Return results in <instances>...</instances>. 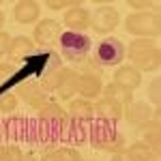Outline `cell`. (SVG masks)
Listing matches in <instances>:
<instances>
[{"mask_svg": "<svg viewBox=\"0 0 161 161\" xmlns=\"http://www.w3.org/2000/svg\"><path fill=\"white\" fill-rule=\"evenodd\" d=\"M142 131H140V142H144L146 146H148L153 153H157L159 155V146H161V133H159V120H148L146 125H142L140 127Z\"/></svg>", "mask_w": 161, "mask_h": 161, "instance_id": "d6986e66", "label": "cell"}, {"mask_svg": "<svg viewBox=\"0 0 161 161\" xmlns=\"http://www.w3.org/2000/svg\"><path fill=\"white\" fill-rule=\"evenodd\" d=\"M153 112H155V108L148 105L146 101H133L131 105L125 108L123 118L129 125H133V127H142V125H146L148 120H153Z\"/></svg>", "mask_w": 161, "mask_h": 161, "instance_id": "5bb4252c", "label": "cell"}, {"mask_svg": "<svg viewBox=\"0 0 161 161\" xmlns=\"http://www.w3.org/2000/svg\"><path fill=\"white\" fill-rule=\"evenodd\" d=\"M13 75H15V64H11V62H0V86L7 84L9 80H13Z\"/></svg>", "mask_w": 161, "mask_h": 161, "instance_id": "484cf974", "label": "cell"}, {"mask_svg": "<svg viewBox=\"0 0 161 161\" xmlns=\"http://www.w3.org/2000/svg\"><path fill=\"white\" fill-rule=\"evenodd\" d=\"M118 22H120V13L116 11V7H110V4H101L95 9V13H90V28L97 35L114 32Z\"/></svg>", "mask_w": 161, "mask_h": 161, "instance_id": "52a82bcc", "label": "cell"}, {"mask_svg": "<svg viewBox=\"0 0 161 161\" xmlns=\"http://www.w3.org/2000/svg\"><path fill=\"white\" fill-rule=\"evenodd\" d=\"M9 45H11V35H9V32H4V30H0V58H2V56H7Z\"/></svg>", "mask_w": 161, "mask_h": 161, "instance_id": "83f0119b", "label": "cell"}, {"mask_svg": "<svg viewBox=\"0 0 161 161\" xmlns=\"http://www.w3.org/2000/svg\"><path fill=\"white\" fill-rule=\"evenodd\" d=\"M125 153L131 161H159V155L153 153L144 142H133L131 146L125 148Z\"/></svg>", "mask_w": 161, "mask_h": 161, "instance_id": "44dd1931", "label": "cell"}, {"mask_svg": "<svg viewBox=\"0 0 161 161\" xmlns=\"http://www.w3.org/2000/svg\"><path fill=\"white\" fill-rule=\"evenodd\" d=\"M133 13H142V11H153V7H155V2H148V0H129L127 2Z\"/></svg>", "mask_w": 161, "mask_h": 161, "instance_id": "4316f807", "label": "cell"}, {"mask_svg": "<svg viewBox=\"0 0 161 161\" xmlns=\"http://www.w3.org/2000/svg\"><path fill=\"white\" fill-rule=\"evenodd\" d=\"M19 161H39L37 157H35V155H30V153H28V155H22V159Z\"/></svg>", "mask_w": 161, "mask_h": 161, "instance_id": "f546056e", "label": "cell"}, {"mask_svg": "<svg viewBox=\"0 0 161 161\" xmlns=\"http://www.w3.org/2000/svg\"><path fill=\"white\" fill-rule=\"evenodd\" d=\"M92 110H95V116L97 120H103V123H110V125H116L123 120V114H125V108L120 103L112 99H105V97H99L97 101H92Z\"/></svg>", "mask_w": 161, "mask_h": 161, "instance_id": "8fae6325", "label": "cell"}, {"mask_svg": "<svg viewBox=\"0 0 161 161\" xmlns=\"http://www.w3.org/2000/svg\"><path fill=\"white\" fill-rule=\"evenodd\" d=\"M127 56L131 60V67L142 71H157L159 69V47L153 39H133L127 47Z\"/></svg>", "mask_w": 161, "mask_h": 161, "instance_id": "7a4b0ae2", "label": "cell"}, {"mask_svg": "<svg viewBox=\"0 0 161 161\" xmlns=\"http://www.w3.org/2000/svg\"><path fill=\"white\" fill-rule=\"evenodd\" d=\"M15 97L17 99H24L28 105H32V108H45L47 103H50V92H45L43 86L39 84V82H22L19 86H17V92H15Z\"/></svg>", "mask_w": 161, "mask_h": 161, "instance_id": "9c48e42d", "label": "cell"}, {"mask_svg": "<svg viewBox=\"0 0 161 161\" xmlns=\"http://www.w3.org/2000/svg\"><path fill=\"white\" fill-rule=\"evenodd\" d=\"M86 140H90V146H92V148L110 153V155L120 153V150L127 148V140H125V136L116 129V125L103 123V120H97V123L90 125Z\"/></svg>", "mask_w": 161, "mask_h": 161, "instance_id": "6da1fadb", "label": "cell"}, {"mask_svg": "<svg viewBox=\"0 0 161 161\" xmlns=\"http://www.w3.org/2000/svg\"><path fill=\"white\" fill-rule=\"evenodd\" d=\"M114 84H120L123 88H127V90H136V88H140V84H142V73L137 71V69H133L131 64H120L116 71H114V80H112Z\"/></svg>", "mask_w": 161, "mask_h": 161, "instance_id": "e0dca14e", "label": "cell"}, {"mask_svg": "<svg viewBox=\"0 0 161 161\" xmlns=\"http://www.w3.org/2000/svg\"><path fill=\"white\" fill-rule=\"evenodd\" d=\"M58 45H60V54L64 60L82 64L88 58V54L92 50V41L86 37L84 32H71V30H62L58 37Z\"/></svg>", "mask_w": 161, "mask_h": 161, "instance_id": "3957f363", "label": "cell"}, {"mask_svg": "<svg viewBox=\"0 0 161 161\" xmlns=\"http://www.w3.org/2000/svg\"><path fill=\"white\" fill-rule=\"evenodd\" d=\"M2 24H4V13L0 11V28H2Z\"/></svg>", "mask_w": 161, "mask_h": 161, "instance_id": "4dcf8cb0", "label": "cell"}, {"mask_svg": "<svg viewBox=\"0 0 161 161\" xmlns=\"http://www.w3.org/2000/svg\"><path fill=\"white\" fill-rule=\"evenodd\" d=\"M39 123L45 127V133L50 137H60L64 136V131L69 127V118H67V112L58 103L50 101L45 108L39 110Z\"/></svg>", "mask_w": 161, "mask_h": 161, "instance_id": "8992f818", "label": "cell"}, {"mask_svg": "<svg viewBox=\"0 0 161 161\" xmlns=\"http://www.w3.org/2000/svg\"><path fill=\"white\" fill-rule=\"evenodd\" d=\"M125 30L136 39H155L159 37L161 19L159 13L155 11H142V13H129L125 17Z\"/></svg>", "mask_w": 161, "mask_h": 161, "instance_id": "277c9868", "label": "cell"}, {"mask_svg": "<svg viewBox=\"0 0 161 161\" xmlns=\"http://www.w3.org/2000/svg\"><path fill=\"white\" fill-rule=\"evenodd\" d=\"M62 24L71 32H84L90 28V11L84 7H71L62 15Z\"/></svg>", "mask_w": 161, "mask_h": 161, "instance_id": "4fadbf2b", "label": "cell"}, {"mask_svg": "<svg viewBox=\"0 0 161 161\" xmlns=\"http://www.w3.org/2000/svg\"><path fill=\"white\" fill-rule=\"evenodd\" d=\"M62 32V26L58 19H39L35 24V30H32V43L39 45V47H50L54 43H58V37Z\"/></svg>", "mask_w": 161, "mask_h": 161, "instance_id": "ba28073f", "label": "cell"}, {"mask_svg": "<svg viewBox=\"0 0 161 161\" xmlns=\"http://www.w3.org/2000/svg\"><path fill=\"white\" fill-rule=\"evenodd\" d=\"M39 161H82V157H80V150L73 146H58L47 150Z\"/></svg>", "mask_w": 161, "mask_h": 161, "instance_id": "ffe728a7", "label": "cell"}, {"mask_svg": "<svg viewBox=\"0 0 161 161\" xmlns=\"http://www.w3.org/2000/svg\"><path fill=\"white\" fill-rule=\"evenodd\" d=\"M17 110V97L15 92H2L0 95V112L2 114H11Z\"/></svg>", "mask_w": 161, "mask_h": 161, "instance_id": "603a6c76", "label": "cell"}, {"mask_svg": "<svg viewBox=\"0 0 161 161\" xmlns=\"http://www.w3.org/2000/svg\"><path fill=\"white\" fill-rule=\"evenodd\" d=\"M67 118L71 125H77V127H86L88 123H92L95 118V110H92V101L88 99H71L69 101V108H67Z\"/></svg>", "mask_w": 161, "mask_h": 161, "instance_id": "30bf717a", "label": "cell"}, {"mask_svg": "<svg viewBox=\"0 0 161 161\" xmlns=\"http://www.w3.org/2000/svg\"><path fill=\"white\" fill-rule=\"evenodd\" d=\"M161 80H159V75L150 82V86H148V99H150V103L153 105H159L161 103Z\"/></svg>", "mask_w": 161, "mask_h": 161, "instance_id": "d4e9b609", "label": "cell"}, {"mask_svg": "<svg viewBox=\"0 0 161 161\" xmlns=\"http://www.w3.org/2000/svg\"><path fill=\"white\" fill-rule=\"evenodd\" d=\"M110 161H131V159L127 157V153H125V150H120V153H114Z\"/></svg>", "mask_w": 161, "mask_h": 161, "instance_id": "f1b7e54d", "label": "cell"}, {"mask_svg": "<svg viewBox=\"0 0 161 161\" xmlns=\"http://www.w3.org/2000/svg\"><path fill=\"white\" fill-rule=\"evenodd\" d=\"M13 17L15 22L22 26H28V24H37L41 19V4L35 2V0H19L13 9Z\"/></svg>", "mask_w": 161, "mask_h": 161, "instance_id": "9a60e30c", "label": "cell"}, {"mask_svg": "<svg viewBox=\"0 0 161 161\" xmlns=\"http://www.w3.org/2000/svg\"><path fill=\"white\" fill-rule=\"evenodd\" d=\"M45 7L50 11H67L71 7H80V0H45Z\"/></svg>", "mask_w": 161, "mask_h": 161, "instance_id": "cb8c5ba5", "label": "cell"}, {"mask_svg": "<svg viewBox=\"0 0 161 161\" xmlns=\"http://www.w3.org/2000/svg\"><path fill=\"white\" fill-rule=\"evenodd\" d=\"M101 97L116 101V103H120L123 108H127V105H131V103H133V92H131V90H127V88H123L120 84H114V82L103 84Z\"/></svg>", "mask_w": 161, "mask_h": 161, "instance_id": "ac0fdd59", "label": "cell"}, {"mask_svg": "<svg viewBox=\"0 0 161 161\" xmlns=\"http://www.w3.org/2000/svg\"><path fill=\"white\" fill-rule=\"evenodd\" d=\"M125 56H127V47L123 45V41L114 37H105V39H101L99 45L95 47L92 62L97 67L110 69V67H120Z\"/></svg>", "mask_w": 161, "mask_h": 161, "instance_id": "5b68a950", "label": "cell"}, {"mask_svg": "<svg viewBox=\"0 0 161 161\" xmlns=\"http://www.w3.org/2000/svg\"><path fill=\"white\" fill-rule=\"evenodd\" d=\"M103 90V80L99 73H82L77 75V92L82 99L97 101Z\"/></svg>", "mask_w": 161, "mask_h": 161, "instance_id": "7c38bea8", "label": "cell"}, {"mask_svg": "<svg viewBox=\"0 0 161 161\" xmlns=\"http://www.w3.org/2000/svg\"><path fill=\"white\" fill-rule=\"evenodd\" d=\"M32 54H35V43H32L30 37H13L11 39V45H9V52H7L11 64H17V62L26 60Z\"/></svg>", "mask_w": 161, "mask_h": 161, "instance_id": "2e32d148", "label": "cell"}, {"mask_svg": "<svg viewBox=\"0 0 161 161\" xmlns=\"http://www.w3.org/2000/svg\"><path fill=\"white\" fill-rule=\"evenodd\" d=\"M22 148L15 144H2L0 146V161H19L22 159Z\"/></svg>", "mask_w": 161, "mask_h": 161, "instance_id": "7402d4cb", "label": "cell"}]
</instances>
